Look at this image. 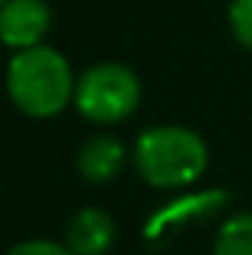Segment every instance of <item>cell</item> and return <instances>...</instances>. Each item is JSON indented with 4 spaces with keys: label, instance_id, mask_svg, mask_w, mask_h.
<instances>
[{
    "label": "cell",
    "instance_id": "obj_2",
    "mask_svg": "<svg viewBox=\"0 0 252 255\" xmlns=\"http://www.w3.org/2000/svg\"><path fill=\"white\" fill-rule=\"evenodd\" d=\"M133 163L142 181L157 190L187 187L208 169V145L190 128L157 125L136 136Z\"/></svg>",
    "mask_w": 252,
    "mask_h": 255
},
{
    "label": "cell",
    "instance_id": "obj_3",
    "mask_svg": "<svg viewBox=\"0 0 252 255\" xmlns=\"http://www.w3.org/2000/svg\"><path fill=\"white\" fill-rule=\"evenodd\" d=\"M142 83L122 63H98L86 68L74 89L77 110L95 125H116L139 107Z\"/></svg>",
    "mask_w": 252,
    "mask_h": 255
},
{
    "label": "cell",
    "instance_id": "obj_4",
    "mask_svg": "<svg viewBox=\"0 0 252 255\" xmlns=\"http://www.w3.org/2000/svg\"><path fill=\"white\" fill-rule=\"evenodd\" d=\"M51 30V6L45 0H6L0 9L3 45L18 51L39 48Z\"/></svg>",
    "mask_w": 252,
    "mask_h": 255
},
{
    "label": "cell",
    "instance_id": "obj_6",
    "mask_svg": "<svg viewBox=\"0 0 252 255\" xmlns=\"http://www.w3.org/2000/svg\"><path fill=\"white\" fill-rule=\"evenodd\" d=\"M122 166H125V148L110 133L89 136L80 145V151H77V172L89 184H107V181H113L122 172Z\"/></svg>",
    "mask_w": 252,
    "mask_h": 255
},
{
    "label": "cell",
    "instance_id": "obj_10",
    "mask_svg": "<svg viewBox=\"0 0 252 255\" xmlns=\"http://www.w3.org/2000/svg\"><path fill=\"white\" fill-rule=\"evenodd\" d=\"M3 3H6V0H3Z\"/></svg>",
    "mask_w": 252,
    "mask_h": 255
},
{
    "label": "cell",
    "instance_id": "obj_7",
    "mask_svg": "<svg viewBox=\"0 0 252 255\" xmlns=\"http://www.w3.org/2000/svg\"><path fill=\"white\" fill-rule=\"evenodd\" d=\"M214 255H252V214H235L229 217L217 238H214Z\"/></svg>",
    "mask_w": 252,
    "mask_h": 255
},
{
    "label": "cell",
    "instance_id": "obj_8",
    "mask_svg": "<svg viewBox=\"0 0 252 255\" xmlns=\"http://www.w3.org/2000/svg\"><path fill=\"white\" fill-rule=\"evenodd\" d=\"M229 27L238 45L252 51V0H232L229 6Z\"/></svg>",
    "mask_w": 252,
    "mask_h": 255
},
{
    "label": "cell",
    "instance_id": "obj_1",
    "mask_svg": "<svg viewBox=\"0 0 252 255\" xmlns=\"http://www.w3.org/2000/svg\"><path fill=\"white\" fill-rule=\"evenodd\" d=\"M12 104L30 119H54L74 98L77 80L60 51L39 45L18 51L6 74Z\"/></svg>",
    "mask_w": 252,
    "mask_h": 255
},
{
    "label": "cell",
    "instance_id": "obj_5",
    "mask_svg": "<svg viewBox=\"0 0 252 255\" xmlns=\"http://www.w3.org/2000/svg\"><path fill=\"white\" fill-rule=\"evenodd\" d=\"M116 241V223L101 208H80L65 226V247L74 255H107Z\"/></svg>",
    "mask_w": 252,
    "mask_h": 255
},
{
    "label": "cell",
    "instance_id": "obj_9",
    "mask_svg": "<svg viewBox=\"0 0 252 255\" xmlns=\"http://www.w3.org/2000/svg\"><path fill=\"white\" fill-rule=\"evenodd\" d=\"M6 255H74L65 244H54V241H24L18 247H12Z\"/></svg>",
    "mask_w": 252,
    "mask_h": 255
}]
</instances>
